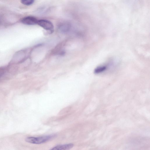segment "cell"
I'll return each mask as SVG.
<instances>
[{
  "label": "cell",
  "mask_w": 150,
  "mask_h": 150,
  "mask_svg": "<svg viewBox=\"0 0 150 150\" xmlns=\"http://www.w3.org/2000/svg\"><path fill=\"white\" fill-rule=\"evenodd\" d=\"M55 134H52L39 137H29L25 139L27 142L34 144H40L46 142L54 137Z\"/></svg>",
  "instance_id": "cell-1"
},
{
  "label": "cell",
  "mask_w": 150,
  "mask_h": 150,
  "mask_svg": "<svg viewBox=\"0 0 150 150\" xmlns=\"http://www.w3.org/2000/svg\"><path fill=\"white\" fill-rule=\"evenodd\" d=\"M74 144L71 143L57 146L51 149L52 150H67L71 148Z\"/></svg>",
  "instance_id": "cell-4"
},
{
  "label": "cell",
  "mask_w": 150,
  "mask_h": 150,
  "mask_svg": "<svg viewBox=\"0 0 150 150\" xmlns=\"http://www.w3.org/2000/svg\"><path fill=\"white\" fill-rule=\"evenodd\" d=\"M107 69V66L102 65L96 67L94 70V72L95 74H98L101 73L105 71Z\"/></svg>",
  "instance_id": "cell-6"
},
{
  "label": "cell",
  "mask_w": 150,
  "mask_h": 150,
  "mask_svg": "<svg viewBox=\"0 0 150 150\" xmlns=\"http://www.w3.org/2000/svg\"><path fill=\"white\" fill-rule=\"evenodd\" d=\"M38 20L36 18L32 16H27L22 18L21 22L28 25H34L37 24Z\"/></svg>",
  "instance_id": "cell-3"
},
{
  "label": "cell",
  "mask_w": 150,
  "mask_h": 150,
  "mask_svg": "<svg viewBox=\"0 0 150 150\" xmlns=\"http://www.w3.org/2000/svg\"><path fill=\"white\" fill-rule=\"evenodd\" d=\"M37 24L43 28L47 30L53 31L54 26L52 23L50 21L45 19L38 20Z\"/></svg>",
  "instance_id": "cell-2"
},
{
  "label": "cell",
  "mask_w": 150,
  "mask_h": 150,
  "mask_svg": "<svg viewBox=\"0 0 150 150\" xmlns=\"http://www.w3.org/2000/svg\"><path fill=\"white\" fill-rule=\"evenodd\" d=\"M70 25L67 23H64L61 25L59 28L60 30L62 33H66L69 30Z\"/></svg>",
  "instance_id": "cell-5"
},
{
  "label": "cell",
  "mask_w": 150,
  "mask_h": 150,
  "mask_svg": "<svg viewBox=\"0 0 150 150\" xmlns=\"http://www.w3.org/2000/svg\"><path fill=\"white\" fill-rule=\"evenodd\" d=\"M21 3L26 6H29L32 4L34 2V0H21Z\"/></svg>",
  "instance_id": "cell-7"
}]
</instances>
